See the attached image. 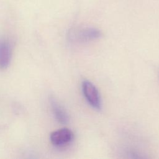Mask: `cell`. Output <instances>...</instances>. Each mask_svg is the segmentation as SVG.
<instances>
[{
	"mask_svg": "<svg viewBox=\"0 0 159 159\" xmlns=\"http://www.w3.org/2000/svg\"><path fill=\"white\" fill-rule=\"evenodd\" d=\"M50 104L56 120L60 124H66L69 122V116L60 103L53 96H50Z\"/></svg>",
	"mask_w": 159,
	"mask_h": 159,
	"instance_id": "obj_4",
	"label": "cell"
},
{
	"mask_svg": "<svg viewBox=\"0 0 159 159\" xmlns=\"http://www.w3.org/2000/svg\"><path fill=\"white\" fill-rule=\"evenodd\" d=\"M12 55L11 45L6 39L0 40V69L4 70L9 65Z\"/></svg>",
	"mask_w": 159,
	"mask_h": 159,
	"instance_id": "obj_5",
	"label": "cell"
},
{
	"mask_svg": "<svg viewBox=\"0 0 159 159\" xmlns=\"http://www.w3.org/2000/svg\"><path fill=\"white\" fill-rule=\"evenodd\" d=\"M82 91L90 106L95 109L100 110L101 108V97L94 84L88 80H84L82 82Z\"/></svg>",
	"mask_w": 159,
	"mask_h": 159,
	"instance_id": "obj_2",
	"label": "cell"
},
{
	"mask_svg": "<svg viewBox=\"0 0 159 159\" xmlns=\"http://www.w3.org/2000/svg\"><path fill=\"white\" fill-rule=\"evenodd\" d=\"M73 139V133L68 128H62L52 132L50 140L56 147H63L69 144Z\"/></svg>",
	"mask_w": 159,
	"mask_h": 159,
	"instance_id": "obj_3",
	"label": "cell"
},
{
	"mask_svg": "<svg viewBox=\"0 0 159 159\" xmlns=\"http://www.w3.org/2000/svg\"><path fill=\"white\" fill-rule=\"evenodd\" d=\"M101 36V31L94 27L73 29L69 32V38L70 40L80 42H86L96 40Z\"/></svg>",
	"mask_w": 159,
	"mask_h": 159,
	"instance_id": "obj_1",
	"label": "cell"
}]
</instances>
